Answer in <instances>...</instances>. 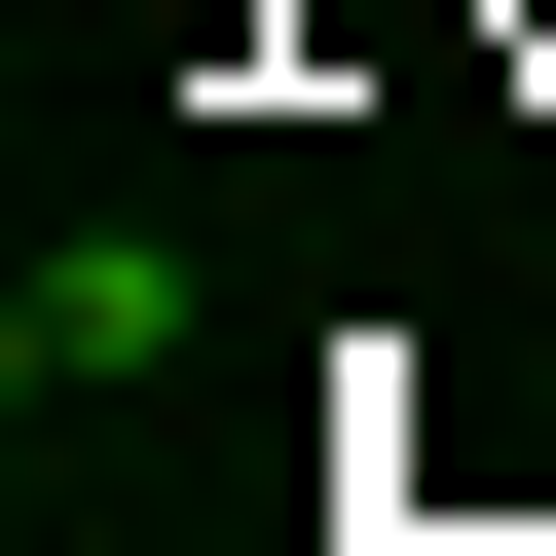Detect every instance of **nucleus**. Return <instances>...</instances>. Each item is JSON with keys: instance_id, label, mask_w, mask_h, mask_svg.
I'll return each mask as SVG.
<instances>
[{"instance_id": "f257e3e1", "label": "nucleus", "mask_w": 556, "mask_h": 556, "mask_svg": "<svg viewBox=\"0 0 556 556\" xmlns=\"http://www.w3.org/2000/svg\"><path fill=\"white\" fill-rule=\"evenodd\" d=\"M0 371H38V408H112V371H186V260H149V223H75L38 298H0Z\"/></svg>"}]
</instances>
